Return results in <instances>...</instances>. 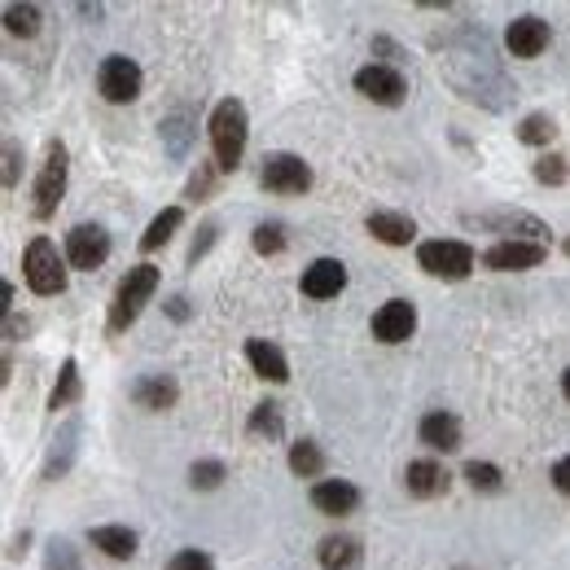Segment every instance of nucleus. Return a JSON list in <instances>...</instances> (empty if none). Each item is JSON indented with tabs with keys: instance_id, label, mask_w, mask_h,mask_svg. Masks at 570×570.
<instances>
[{
	"instance_id": "nucleus-26",
	"label": "nucleus",
	"mask_w": 570,
	"mask_h": 570,
	"mask_svg": "<svg viewBox=\"0 0 570 570\" xmlns=\"http://www.w3.org/2000/svg\"><path fill=\"white\" fill-rule=\"evenodd\" d=\"M246 430H250L255 439H264V434H268V439H282V430H285L282 409H277V404H259V409L250 413V426Z\"/></svg>"
},
{
	"instance_id": "nucleus-38",
	"label": "nucleus",
	"mask_w": 570,
	"mask_h": 570,
	"mask_svg": "<svg viewBox=\"0 0 570 570\" xmlns=\"http://www.w3.org/2000/svg\"><path fill=\"white\" fill-rule=\"evenodd\" d=\"M553 488H558L562 497H570V456H562V461L553 465Z\"/></svg>"
},
{
	"instance_id": "nucleus-30",
	"label": "nucleus",
	"mask_w": 570,
	"mask_h": 570,
	"mask_svg": "<svg viewBox=\"0 0 570 570\" xmlns=\"http://www.w3.org/2000/svg\"><path fill=\"white\" fill-rule=\"evenodd\" d=\"M45 570H83L79 567V549H75L71 540H53L49 558H45Z\"/></svg>"
},
{
	"instance_id": "nucleus-8",
	"label": "nucleus",
	"mask_w": 570,
	"mask_h": 570,
	"mask_svg": "<svg viewBox=\"0 0 570 570\" xmlns=\"http://www.w3.org/2000/svg\"><path fill=\"white\" fill-rule=\"evenodd\" d=\"M110 259V233L101 224H75L67 233V264L79 273H92Z\"/></svg>"
},
{
	"instance_id": "nucleus-22",
	"label": "nucleus",
	"mask_w": 570,
	"mask_h": 570,
	"mask_svg": "<svg viewBox=\"0 0 570 570\" xmlns=\"http://www.w3.org/2000/svg\"><path fill=\"white\" fill-rule=\"evenodd\" d=\"M316 558L325 570H352L364 553H360V540H352V535H330V540H321Z\"/></svg>"
},
{
	"instance_id": "nucleus-12",
	"label": "nucleus",
	"mask_w": 570,
	"mask_h": 570,
	"mask_svg": "<svg viewBox=\"0 0 570 570\" xmlns=\"http://www.w3.org/2000/svg\"><path fill=\"white\" fill-rule=\"evenodd\" d=\"M544 259H549V246H540V242H497L483 255V264L492 273H527V268H540Z\"/></svg>"
},
{
	"instance_id": "nucleus-16",
	"label": "nucleus",
	"mask_w": 570,
	"mask_h": 570,
	"mask_svg": "<svg viewBox=\"0 0 570 570\" xmlns=\"http://www.w3.org/2000/svg\"><path fill=\"white\" fill-rule=\"evenodd\" d=\"M404 488H409V497L434 500L452 488V479H448V470L434 465V461H413V465L404 470Z\"/></svg>"
},
{
	"instance_id": "nucleus-29",
	"label": "nucleus",
	"mask_w": 570,
	"mask_h": 570,
	"mask_svg": "<svg viewBox=\"0 0 570 570\" xmlns=\"http://www.w3.org/2000/svg\"><path fill=\"white\" fill-rule=\"evenodd\" d=\"M465 479H470L474 492H500V483H504L500 470L488 465V461H470V465H465Z\"/></svg>"
},
{
	"instance_id": "nucleus-18",
	"label": "nucleus",
	"mask_w": 570,
	"mask_h": 570,
	"mask_svg": "<svg viewBox=\"0 0 570 570\" xmlns=\"http://www.w3.org/2000/svg\"><path fill=\"white\" fill-rule=\"evenodd\" d=\"M417 434H422V443L434 448V452H456L461 448V422L452 413H426Z\"/></svg>"
},
{
	"instance_id": "nucleus-24",
	"label": "nucleus",
	"mask_w": 570,
	"mask_h": 570,
	"mask_svg": "<svg viewBox=\"0 0 570 570\" xmlns=\"http://www.w3.org/2000/svg\"><path fill=\"white\" fill-rule=\"evenodd\" d=\"M180 219H185L180 207H167V212L154 215V219H149V228H145V237H141V250H158L163 242H171V233L180 228Z\"/></svg>"
},
{
	"instance_id": "nucleus-14",
	"label": "nucleus",
	"mask_w": 570,
	"mask_h": 570,
	"mask_svg": "<svg viewBox=\"0 0 570 570\" xmlns=\"http://www.w3.org/2000/svg\"><path fill=\"white\" fill-rule=\"evenodd\" d=\"M303 294L307 298H316V303H325V298H338L343 289H347V268H343V259H316L312 268H303Z\"/></svg>"
},
{
	"instance_id": "nucleus-7",
	"label": "nucleus",
	"mask_w": 570,
	"mask_h": 570,
	"mask_svg": "<svg viewBox=\"0 0 570 570\" xmlns=\"http://www.w3.org/2000/svg\"><path fill=\"white\" fill-rule=\"evenodd\" d=\"M97 92H101L110 106L137 101V97H141V67H137L132 58H124V53L106 58L101 71H97Z\"/></svg>"
},
{
	"instance_id": "nucleus-36",
	"label": "nucleus",
	"mask_w": 570,
	"mask_h": 570,
	"mask_svg": "<svg viewBox=\"0 0 570 570\" xmlns=\"http://www.w3.org/2000/svg\"><path fill=\"white\" fill-rule=\"evenodd\" d=\"M212 185H215V171H212V167H207V163H203V167H198V176L189 180V198L198 203L203 194H212Z\"/></svg>"
},
{
	"instance_id": "nucleus-17",
	"label": "nucleus",
	"mask_w": 570,
	"mask_h": 570,
	"mask_svg": "<svg viewBox=\"0 0 570 570\" xmlns=\"http://www.w3.org/2000/svg\"><path fill=\"white\" fill-rule=\"evenodd\" d=\"M364 228H368L377 242H386V246H409V242L417 237V224L400 212H368L364 215Z\"/></svg>"
},
{
	"instance_id": "nucleus-41",
	"label": "nucleus",
	"mask_w": 570,
	"mask_h": 570,
	"mask_svg": "<svg viewBox=\"0 0 570 570\" xmlns=\"http://www.w3.org/2000/svg\"><path fill=\"white\" fill-rule=\"evenodd\" d=\"M562 395H567V400H570V368H567V373H562Z\"/></svg>"
},
{
	"instance_id": "nucleus-35",
	"label": "nucleus",
	"mask_w": 570,
	"mask_h": 570,
	"mask_svg": "<svg viewBox=\"0 0 570 570\" xmlns=\"http://www.w3.org/2000/svg\"><path fill=\"white\" fill-rule=\"evenodd\" d=\"M163 132L171 137V141H167V145H171V154H185V145H189V124H185L180 115H176V119H171V124H167Z\"/></svg>"
},
{
	"instance_id": "nucleus-9",
	"label": "nucleus",
	"mask_w": 570,
	"mask_h": 570,
	"mask_svg": "<svg viewBox=\"0 0 570 570\" xmlns=\"http://www.w3.org/2000/svg\"><path fill=\"white\" fill-rule=\"evenodd\" d=\"M268 194H307L312 189V167L298 154H268L259 171Z\"/></svg>"
},
{
	"instance_id": "nucleus-10",
	"label": "nucleus",
	"mask_w": 570,
	"mask_h": 570,
	"mask_svg": "<svg viewBox=\"0 0 570 570\" xmlns=\"http://www.w3.org/2000/svg\"><path fill=\"white\" fill-rule=\"evenodd\" d=\"M413 330H417V312H413L409 298H391V303H382V307L373 312V338L386 343V347L409 343Z\"/></svg>"
},
{
	"instance_id": "nucleus-32",
	"label": "nucleus",
	"mask_w": 570,
	"mask_h": 570,
	"mask_svg": "<svg viewBox=\"0 0 570 570\" xmlns=\"http://www.w3.org/2000/svg\"><path fill=\"white\" fill-rule=\"evenodd\" d=\"M255 250H259V255H282L285 250L282 224H259V228H255Z\"/></svg>"
},
{
	"instance_id": "nucleus-27",
	"label": "nucleus",
	"mask_w": 570,
	"mask_h": 570,
	"mask_svg": "<svg viewBox=\"0 0 570 570\" xmlns=\"http://www.w3.org/2000/svg\"><path fill=\"white\" fill-rule=\"evenodd\" d=\"M4 27L13 36H36L40 31V9L36 4H9L4 9Z\"/></svg>"
},
{
	"instance_id": "nucleus-4",
	"label": "nucleus",
	"mask_w": 570,
	"mask_h": 570,
	"mask_svg": "<svg viewBox=\"0 0 570 570\" xmlns=\"http://www.w3.org/2000/svg\"><path fill=\"white\" fill-rule=\"evenodd\" d=\"M465 228H483V233H500L504 242H540L549 237V224L535 219L531 212H513V207H500V212L483 215H465Z\"/></svg>"
},
{
	"instance_id": "nucleus-15",
	"label": "nucleus",
	"mask_w": 570,
	"mask_h": 570,
	"mask_svg": "<svg viewBox=\"0 0 570 570\" xmlns=\"http://www.w3.org/2000/svg\"><path fill=\"white\" fill-rule=\"evenodd\" d=\"M312 504H316L321 513H330V518H343V513H356V504H360V488H352L347 479H321V483L312 488Z\"/></svg>"
},
{
	"instance_id": "nucleus-31",
	"label": "nucleus",
	"mask_w": 570,
	"mask_h": 570,
	"mask_svg": "<svg viewBox=\"0 0 570 570\" xmlns=\"http://www.w3.org/2000/svg\"><path fill=\"white\" fill-rule=\"evenodd\" d=\"M224 474H228V470H224L219 461H198V465L189 470V483H194L198 492H212V488L224 483Z\"/></svg>"
},
{
	"instance_id": "nucleus-21",
	"label": "nucleus",
	"mask_w": 570,
	"mask_h": 570,
	"mask_svg": "<svg viewBox=\"0 0 570 570\" xmlns=\"http://www.w3.org/2000/svg\"><path fill=\"white\" fill-rule=\"evenodd\" d=\"M246 360H250V368H255L259 377H268V382H285V377H289V364H285L282 347H273V343H264V338H250V343H246Z\"/></svg>"
},
{
	"instance_id": "nucleus-37",
	"label": "nucleus",
	"mask_w": 570,
	"mask_h": 570,
	"mask_svg": "<svg viewBox=\"0 0 570 570\" xmlns=\"http://www.w3.org/2000/svg\"><path fill=\"white\" fill-rule=\"evenodd\" d=\"M18 185V145L4 141V189Z\"/></svg>"
},
{
	"instance_id": "nucleus-1",
	"label": "nucleus",
	"mask_w": 570,
	"mask_h": 570,
	"mask_svg": "<svg viewBox=\"0 0 570 570\" xmlns=\"http://www.w3.org/2000/svg\"><path fill=\"white\" fill-rule=\"evenodd\" d=\"M250 141V119H246V106L237 97H224L212 110V149H215V167L219 171H237L242 154Z\"/></svg>"
},
{
	"instance_id": "nucleus-40",
	"label": "nucleus",
	"mask_w": 570,
	"mask_h": 570,
	"mask_svg": "<svg viewBox=\"0 0 570 570\" xmlns=\"http://www.w3.org/2000/svg\"><path fill=\"white\" fill-rule=\"evenodd\" d=\"M167 312H171L176 321H185V316H189V307H185V298H171V303H167Z\"/></svg>"
},
{
	"instance_id": "nucleus-33",
	"label": "nucleus",
	"mask_w": 570,
	"mask_h": 570,
	"mask_svg": "<svg viewBox=\"0 0 570 570\" xmlns=\"http://www.w3.org/2000/svg\"><path fill=\"white\" fill-rule=\"evenodd\" d=\"M535 180H540V185H562V180H567V158H562V154H544V158L535 163Z\"/></svg>"
},
{
	"instance_id": "nucleus-20",
	"label": "nucleus",
	"mask_w": 570,
	"mask_h": 570,
	"mask_svg": "<svg viewBox=\"0 0 570 570\" xmlns=\"http://www.w3.org/2000/svg\"><path fill=\"white\" fill-rule=\"evenodd\" d=\"M176 395H180V386L171 382V377H163V373H149L141 377L137 386H132V400L149 409V413H163V409H171L176 404Z\"/></svg>"
},
{
	"instance_id": "nucleus-34",
	"label": "nucleus",
	"mask_w": 570,
	"mask_h": 570,
	"mask_svg": "<svg viewBox=\"0 0 570 570\" xmlns=\"http://www.w3.org/2000/svg\"><path fill=\"white\" fill-rule=\"evenodd\" d=\"M167 570H212V558L203 553V549H185V553H176Z\"/></svg>"
},
{
	"instance_id": "nucleus-3",
	"label": "nucleus",
	"mask_w": 570,
	"mask_h": 570,
	"mask_svg": "<svg viewBox=\"0 0 570 570\" xmlns=\"http://www.w3.org/2000/svg\"><path fill=\"white\" fill-rule=\"evenodd\" d=\"M22 277L27 285L36 289V294H62L67 289V264H62V255H58V246L49 242V237H36L31 246H27V255H22Z\"/></svg>"
},
{
	"instance_id": "nucleus-39",
	"label": "nucleus",
	"mask_w": 570,
	"mask_h": 570,
	"mask_svg": "<svg viewBox=\"0 0 570 570\" xmlns=\"http://www.w3.org/2000/svg\"><path fill=\"white\" fill-rule=\"evenodd\" d=\"M215 242V224H203V242H194V250H189V264H198L203 255H207V246Z\"/></svg>"
},
{
	"instance_id": "nucleus-11",
	"label": "nucleus",
	"mask_w": 570,
	"mask_h": 570,
	"mask_svg": "<svg viewBox=\"0 0 570 570\" xmlns=\"http://www.w3.org/2000/svg\"><path fill=\"white\" fill-rule=\"evenodd\" d=\"M356 92L368 97V101H377V106H400L409 83H404V75L395 71V67H377L373 62V67H360L356 71Z\"/></svg>"
},
{
	"instance_id": "nucleus-2",
	"label": "nucleus",
	"mask_w": 570,
	"mask_h": 570,
	"mask_svg": "<svg viewBox=\"0 0 570 570\" xmlns=\"http://www.w3.org/2000/svg\"><path fill=\"white\" fill-rule=\"evenodd\" d=\"M154 289H158V268L154 264H137V268H128V277L119 282L115 289V303H110V321H106V330L110 334H124L137 316H141V307L154 298Z\"/></svg>"
},
{
	"instance_id": "nucleus-25",
	"label": "nucleus",
	"mask_w": 570,
	"mask_h": 570,
	"mask_svg": "<svg viewBox=\"0 0 570 570\" xmlns=\"http://www.w3.org/2000/svg\"><path fill=\"white\" fill-rule=\"evenodd\" d=\"M75 400H79V364L67 360L62 373H58V386H53V395H49V409L58 413V409H67V404H75Z\"/></svg>"
},
{
	"instance_id": "nucleus-23",
	"label": "nucleus",
	"mask_w": 570,
	"mask_h": 570,
	"mask_svg": "<svg viewBox=\"0 0 570 570\" xmlns=\"http://www.w3.org/2000/svg\"><path fill=\"white\" fill-rule=\"evenodd\" d=\"M289 470H294L298 479H321V474H325V452H321V443L298 439V443L289 448Z\"/></svg>"
},
{
	"instance_id": "nucleus-13",
	"label": "nucleus",
	"mask_w": 570,
	"mask_h": 570,
	"mask_svg": "<svg viewBox=\"0 0 570 570\" xmlns=\"http://www.w3.org/2000/svg\"><path fill=\"white\" fill-rule=\"evenodd\" d=\"M504 49H509L513 58H540V53L549 49V22H540V18H531V13L513 18L509 31H504Z\"/></svg>"
},
{
	"instance_id": "nucleus-6",
	"label": "nucleus",
	"mask_w": 570,
	"mask_h": 570,
	"mask_svg": "<svg viewBox=\"0 0 570 570\" xmlns=\"http://www.w3.org/2000/svg\"><path fill=\"white\" fill-rule=\"evenodd\" d=\"M62 194H67V145L49 141V149H45V167H40V180H36V203H31L36 219H49V215L58 212Z\"/></svg>"
},
{
	"instance_id": "nucleus-5",
	"label": "nucleus",
	"mask_w": 570,
	"mask_h": 570,
	"mask_svg": "<svg viewBox=\"0 0 570 570\" xmlns=\"http://www.w3.org/2000/svg\"><path fill=\"white\" fill-rule=\"evenodd\" d=\"M417 264L426 268L430 277H443V282H465V277L474 273V250H470L465 242H448V237H439V242H422Z\"/></svg>"
},
{
	"instance_id": "nucleus-42",
	"label": "nucleus",
	"mask_w": 570,
	"mask_h": 570,
	"mask_svg": "<svg viewBox=\"0 0 570 570\" xmlns=\"http://www.w3.org/2000/svg\"><path fill=\"white\" fill-rule=\"evenodd\" d=\"M567 255H570V237H567Z\"/></svg>"
},
{
	"instance_id": "nucleus-28",
	"label": "nucleus",
	"mask_w": 570,
	"mask_h": 570,
	"mask_svg": "<svg viewBox=\"0 0 570 570\" xmlns=\"http://www.w3.org/2000/svg\"><path fill=\"white\" fill-rule=\"evenodd\" d=\"M553 137H558V128H553V119H549V115H527V119L518 124V141L549 145Z\"/></svg>"
},
{
	"instance_id": "nucleus-19",
	"label": "nucleus",
	"mask_w": 570,
	"mask_h": 570,
	"mask_svg": "<svg viewBox=\"0 0 570 570\" xmlns=\"http://www.w3.org/2000/svg\"><path fill=\"white\" fill-rule=\"evenodd\" d=\"M88 544L101 549V553L115 558V562L137 558V531H128V527H92V531H88Z\"/></svg>"
}]
</instances>
